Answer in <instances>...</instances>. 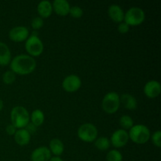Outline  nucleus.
Wrapping results in <instances>:
<instances>
[{
	"mask_svg": "<svg viewBox=\"0 0 161 161\" xmlns=\"http://www.w3.org/2000/svg\"><path fill=\"white\" fill-rule=\"evenodd\" d=\"M119 101H120V103H122V105H124V108L128 110H135L138 106L136 99L131 94H122L121 97H119Z\"/></svg>",
	"mask_w": 161,
	"mask_h": 161,
	"instance_id": "obj_15",
	"label": "nucleus"
},
{
	"mask_svg": "<svg viewBox=\"0 0 161 161\" xmlns=\"http://www.w3.org/2000/svg\"><path fill=\"white\" fill-rule=\"evenodd\" d=\"M3 80L6 84H12L16 80V74L12 71H7L3 74Z\"/></svg>",
	"mask_w": 161,
	"mask_h": 161,
	"instance_id": "obj_24",
	"label": "nucleus"
},
{
	"mask_svg": "<svg viewBox=\"0 0 161 161\" xmlns=\"http://www.w3.org/2000/svg\"><path fill=\"white\" fill-rule=\"evenodd\" d=\"M106 160L107 161H122L123 160V156L119 151L113 150L109 151L106 156Z\"/></svg>",
	"mask_w": 161,
	"mask_h": 161,
	"instance_id": "obj_23",
	"label": "nucleus"
},
{
	"mask_svg": "<svg viewBox=\"0 0 161 161\" xmlns=\"http://www.w3.org/2000/svg\"><path fill=\"white\" fill-rule=\"evenodd\" d=\"M49 161H63V160L60 158V157H52V158H50V160Z\"/></svg>",
	"mask_w": 161,
	"mask_h": 161,
	"instance_id": "obj_31",
	"label": "nucleus"
},
{
	"mask_svg": "<svg viewBox=\"0 0 161 161\" xmlns=\"http://www.w3.org/2000/svg\"><path fill=\"white\" fill-rule=\"evenodd\" d=\"M43 20L41 17H35L31 20V27L34 30H38L43 26Z\"/></svg>",
	"mask_w": 161,
	"mask_h": 161,
	"instance_id": "obj_26",
	"label": "nucleus"
},
{
	"mask_svg": "<svg viewBox=\"0 0 161 161\" xmlns=\"http://www.w3.org/2000/svg\"><path fill=\"white\" fill-rule=\"evenodd\" d=\"M119 124L124 129H130L134 126V121L129 116H123L119 119Z\"/></svg>",
	"mask_w": 161,
	"mask_h": 161,
	"instance_id": "obj_22",
	"label": "nucleus"
},
{
	"mask_svg": "<svg viewBox=\"0 0 161 161\" xmlns=\"http://www.w3.org/2000/svg\"><path fill=\"white\" fill-rule=\"evenodd\" d=\"M11 123L18 129H23L29 123V114L26 108L23 106H16L13 108L10 113Z\"/></svg>",
	"mask_w": 161,
	"mask_h": 161,
	"instance_id": "obj_2",
	"label": "nucleus"
},
{
	"mask_svg": "<svg viewBox=\"0 0 161 161\" xmlns=\"http://www.w3.org/2000/svg\"><path fill=\"white\" fill-rule=\"evenodd\" d=\"M64 144L58 138H53L50 142V151L53 155L58 156L61 155L64 152Z\"/></svg>",
	"mask_w": 161,
	"mask_h": 161,
	"instance_id": "obj_19",
	"label": "nucleus"
},
{
	"mask_svg": "<svg viewBox=\"0 0 161 161\" xmlns=\"http://www.w3.org/2000/svg\"><path fill=\"white\" fill-rule=\"evenodd\" d=\"M6 131L9 135H14V134L17 131V128L11 124L7 125V127L6 128Z\"/></svg>",
	"mask_w": 161,
	"mask_h": 161,
	"instance_id": "obj_30",
	"label": "nucleus"
},
{
	"mask_svg": "<svg viewBox=\"0 0 161 161\" xmlns=\"http://www.w3.org/2000/svg\"><path fill=\"white\" fill-rule=\"evenodd\" d=\"M120 105L119 96L116 92H109L105 94L102 100V106L104 111L108 114H113L119 109Z\"/></svg>",
	"mask_w": 161,
	"mask_h": 161,
	"instance_id": "obj_4",
	"label": "nucleus"
},
{
	"mask_svg": "<svg viewBox=\"0 0 161 161\" xmlns=\"http://www.w3.org/2000/svg\"><path fill=\"white\" fill-rule=\"evenodd\" d=\"M129 140V135L124 129H119L113 134L111 143L114 147L121 148L126 146Z\"/></svg>",
	"mask_w": 161,
	"mask_h": 161,
	"instance_id": "obj_9",
	"label": "nucleus"
},
{
	"mask_svg": "<svg viewBox=\"0 0 161 161\" xmlns=\"http://www.w3.org/2000/svg\"><path fill=\"white\" fill-rule=\"evenodd\" d=\"M52 7L58 15L66 16L69 14L70 5L65 0H55L52 5Z\"/></svg>",
	"mask_w": 161,
	"mask_h": 161,
	"instance_id": "obj_13",
	"label": "nucleus"
},
{
	"mask_svg": "<svg viewBox=\"0 0 161 161\" xmlns=\"http://www.w3.org/2000/svg\"><path fill=\"white\" fill-rule=\"evenodd\" d=\"M83 9H81L79 6H72V7H70V10H69V14L72 16L74 18H80L83 16Z\"/></svg>",
	"mask_w": 161,
	"mask_h": 161,
	"instance_id": "obj_25",
	"label": "nucleus"
},
{
	"mask_svg": "<svg viewBox=\"0 0 161 161\" xmlns=\"http://www.w3.org/2000/svg\"><path fill=\"white\" fill-rule=\"evenodd\" d=\"M25 49L29 53V56H39L43 51V43L38 36H31L27 39Z\"/></svg>",
	"mask_w": 161,
	"mask_h": 161,
	"instance_id": "obj_7",
	"label": "nucleus"
},
{
	"mask_svg": "<svg viewBox=\"0 0 161 161\" xmlns=\"http://www.w3.org/2000/svg\"><path fill=\"white\" fill-rule=\"evenodd\" d=\"M129 29H130V26L125 22H121L118 26V31L121 34H126V33L128 32Z\"/></svg>",
	"mask_w": 161,
	"mask_h": 161,
	"instance_id": "obj_28",
	"label": "nucleus"
},
{
	"mask_svg": "<svg viewBox=\"0 0 161 161\" xmlns=\"http://www.w3.org/2000/svg\"><path fill=\"white\" fill-rule=\"evenodd\" d=\"M94 146L101 151H105L110 147V141L106 137H101L96 139Z\"/></svg>",
	"mask_w": 161,
	"mask_h": 161,
	"instance_id": "obj_21",
	"label": "nucleus"
},
{
	"mask_svg": "<svg viewBox=\"0 0 161 161\" xmlns=\"http://www.w3.org/2000/svg\"><path fill=\"white\" fill-rule=\"evenodd\" d=\"M108 14L112 20L116 23H121L124 20V13L118 5H112L109 6Z\"/></svg>",
	"mask_w": 161,
	"mask_h": 161,
	"instance_id": "obj_14",
	"label": "nucleus"
},
{
	"mask_svg": "<svg viewBox=\"0 0 161 161\" xmlns=\"http://www.w3.org/2000/svg\"><path fill=\"white\" fill-rule=\"evenodd\" d=\"M45 119L43 113L39 109H36L32 112L31 115V124H34L36 127H39L42 125Z\"/></svg>",
	"mask_w": 161,
	"mask_h": 161,
	"instance_id": "obj_20",
	"label": "nucleus"
},
{
	"mask_svg": "<svg viewBox=\"0 0 161 161\" xmlns=\"http://www.w3.org/2000/svg\"><path fill=\"white\" fill-rule=\"evenodd\" d=\"M81 86V80L75 75H70L65 77L62 82V87L65 91L69 93L78 91Z\"/></svg>",
	"mask_w": 161,
	"mask_h": 161,
	"instance_id": "obj_8",
	"label": "nucleus"
},
{
	"mask_svg": "<svg viewBox=\"0 0 161 161\" xmlns=\"http://www.w3.org/2000/svg\"><path fill=\"white\" fill-rule=\"evenodd\" d=\"M3 108V101H2V99H0V112L2 111Z\"/></svg>",
	"mask_w": 161,
	"mask_h": 161,
	"instance_id": "obj_32",
	"label": "nucleus"
},
{
	"mask_svg": "<svg viewBox=\"0 0 161 161\" xmlns=\"http://www.w3.org/2000/svg\"><path fill=\"white\" fill-rule=\"evenodd\" d=\"M129 138L136 144H145L150 138V131L146 126L138 124L130 129Z\"/></svg>",
	"mask_w": 161,
	"mask_h": 161,
	"instance_id": "obj_3",
	"label": "nucleus"
},
{
	"mask_svg": "<svg viewBox=\"0 0 161 161\" xmlns=\"http://www.w3.org/2000/svg\"><path fill=\"white\" fill-rule=\"evenodd\" d=\"M11 60V53L6 43L0 42V65L6 66L9 64Z\"/></svg>",
	"mask_w": 161,
	"mask_h": 161,
	"instance_id": "obj_17",
	"label": "nucleus"
},
{
	"mask_svg": "<svg viewBox=\"0 0 161 161\" xmlns=\"http://www.w3.org/2000/svg\"><path fill=\"white\" fill-rule=\"evenodd\" d=\"M146 18L145 13L141 8L132 7L124 14V22L129 26H137L142 23Z\"/></svg>",
	"mask_w": 161,
	"mask_h": 161,
	"instance_id": "obj_5",
	"label": "nucleus"
},
{
	"mask_svg": "<svg viewBox=\"0 0 161 161\" xmlns=\"http://www.w3.org/2000/svg\"><path fill=\"white\" fill-rule=\"evenodd\" d=\"M51 158V153L47 147L42 146L35 149L31 156V161H49Z\"/></svg>",
	"mask_w": 161,
	"mask_h": 161,
	"instance_id": "obj_12",
	"label": "nucleus"
},
{
	"mask_svg": "<svg viewBox=\"0 0 161 161\" xmlns=\"http://www.w3.org/2000/svg\"><path fill=\"white\" fill-rule=\"evenodd\" d=\"M36 68V60L29 55H18L10 62L11 71L18 75H28L31 73Z\"/></svg>",
	"mask_w": 161,
	"mask_h": 161,
	"instance_id": "obj_1",
	"label": "nucleus"
},
{
	"mask_svg": "<svg viewBox=\"0 0 161 161\" xmlns=\"http://www.w3.org/2000/svg\"><path fill=\"white\" fill-rule=\"evenodd\" d=\"M153 143L157 147H161V132L160 130H157L153 135L152 136Z\"/></svg>",
	"mask_w": 161,
	"mask_h": 161,
	"instance_id": "obj_27",
	"label": "nucleus"
},
{
	"mask_svg": "<svg viewBox=\"0 0 161 161\" xmlns=\"http://www.w3.org/2000/svg\"><path fill=\"white\" fill-rule=\"evenodd\" d=\"M25 130H27V132H28L30 135H34L36 131H37V127L32 124L31 123H28V125L25 127Z\"/></svg>",
	"mask_w": 161,
	"mask_h": 161,
	"instance_id": "obj_29",
	"label": "nucleus"
},
{
	"mask_svg": "<svg viewBox=\"0 0 161 161\" xmlns=\"http://www.w3.org/2000/svg\"><path fill=\"white\" fill-rule=\"evenodd\" d=\"M161 92V86L160 83L155 80L149 81L144 87V93L149 98H155L158 97Z\"/></svg>",
	"mask_w": 161,
	"mask_h": 161,
	"instance_id": "obj_11",
	"label": "nucleus"
},
{
	"mask_svg": "<svg viewBox=\"0 0 161 161\" xmlns=\"http://www.w3.org/2000/svg\"><path fill=\"white\" fill-rule=\"evenodd\" d=\"M28 35L29 31L28 28L23 26H17L9 31V38L14 42H20L28 39Z\"/></svg>",
	"mask_w": 161,
	"mask_h": 161,
	"instance_id": "obj_10",
	"label": "nucleus"
},
{
	"mask_svg": "<svg viewBox=\"0 0 161 161\" xmlns=\"http://www.w3.org/2000/svg\"><path fill=\"white\" fill-rule=\"evenodd\" d=\"M30 139H31V135L28 134V132H27L25 128L19 129L14 134V140L19 146H26L29 143Z\"/></svg>",
	"mask_w": 161,
	"mask_h": 161,
	"instance_id": "obj_16",
	"label": "nucleus"
},
{
	"mask_svg": "<svg viewBox=\"0 0 161 161\" xmlns=\"http://www.w3.org/2000/svg\"><path fill=\"white\" fill-rule=\"evenodd\" d=\"M37 10L41 18H47L51 15L53 12V7L49 1H42L39 3Z\"/></svg>",
	"mask_w": 161,
	"mask_h": 161,
	"instance_id": "obj_18",
	"label": "nucleus"
},
{
	"mask_svg": "<svg viewBox=\"0 0 161 161\" xmlns=\"http://www.w3.org/2000/svg\"><path fill=\"white\" fill-rule=\"evenodd\" d=\"M79 138L85 142H92L97 137V129L92 124H84L80 126L77 131Z\"/></svg>",
	"mask_w": 161,
	"mask_h": 161,
	"instance_id": "obj_6",
	"label": "nucleus"
}]
</instances>
